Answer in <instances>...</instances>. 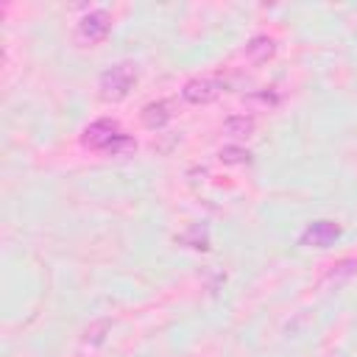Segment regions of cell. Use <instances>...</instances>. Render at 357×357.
Wrapping results in <instances>:
<instances>
[{"label":"cell","instance_id":"2","mask_svg":"<svg viewBox=\"0 0 357 357\" xmlns=\"http://www.w3.org/2000/svg\"><path fill=\"white\" fill-rule=\"evenodd\" d=\"M109 28H112V17L103 8H98V11H89L81 17V22L75 28V39L81 45H98L109 36Z\"/></svg>","mask_w":357,"mask_h":357},{"label":"cell","instance_id":"10","mask_svg":"<svg viewBox=\"0 0 357 357\" xmlns=\"http://www.w3.org/2000/svg\"><path fill=\"white\" fill-rule=\"evenodd\" d=\"M137 151V139L134 137H128V134H120L103 153H109V156H131Z\"/></svg>","mask_w":357,"mask_h":357},{"label":"cell","instance_id":"5","mask_svg":"<svg viewBox=\"0 0 357 357\" xmlns=\"http://www.w3.org/2000/svg\"><path fill=\"white\" fill-rule=\"evenodd\" d=\"M218 95H220V84L215 78H192V81H187L181 86V98L187 103H195V106L212 103Z\"/></svg>","mask_w":357,"mask_h":357},{"label":"cell","instance_id":"8","mask_svg":"<svg viewBox=\"0 0 357 357\" xmlns=\"http://www.w3.org/2000/svg\"><path fill=\"white\" fill-rule=\"evenodd\" d=\"M254 128H257V123H254V117H251V114H231V117H226V120H223V131H226L229 137H237V139L251 137V134H254Z\"/></svg>","mask_w":357,"mask_h":357},{"label":"cell","instance_id":"4","mask_svg":"<svg viewBox=\"0 0 357 357\" xmlns=\"http://www.w3.org/2000/svg\"><path fill=\"white\" fill-rule=\"evenodd\" d=\"M340 223L335 220H312L304 231H301V245H310V248H329L337 237H340Z\"/></svg>","mask_w":357,"mask_h":357},{"label":"cell","instance_id":"7","mask_svg":"<svg viewBox=\"0 0 357 357\" xmlns=\"http://www.w3.org/2000/svg\"><path fill=\"white\" fill-rule=\"evenodd\" d=\"M276 53V42L271 36H254L248 45H245V59L251 64H265L271 56Z\"/></svg>","mask_w":357,"mask_h":357},{"label":"cell","instance_id":"9","mask_svg":"<svg viewBox=\"0 0 357 357\" xmlns=\"http://www.w3.org/2000/svg\"><path fill=\"white\" fill-rule=\"evenodd\" d=\"M218 159L223 165H245L251 159V151L248 148H240V145H226V148H220Z\"/></svg>","mask_w":357,"mask_h":357},{"label":"cell","instance_id":"11","mask_svg":"<svg viewBox=\"0 0 357 357\" xmlns=\"http://www.w3.org/2000/svg\"><path fill=\"white\" fill-rule=\"evenodd\" d=\"M178 243H184V245H190V248H201V251H206V248H209L206 229H201V226H192L187 234H181V237H178Z\"/></svg>","mask_w":357,"mask_h":357},{"label":"cell","instance_id":"3","mask_svg":"<svg viewBox=\"0 0 357 357\" xmlns=\"http://www.w3.org/2000/svg\"><path fill=\"white\" fill-rule=\"evenodd\" d=\"M120 134H123V131H120V126H117L114 120H95V123H89V126L84 128L81 145L89 148V151H106Z\"/></svg>","mask_w":357,"mask_h":357},{"label":"cell","instance_id":"13","mask_svg":"<svg viewBox=\"0 0 357 357\" xmlns=\"http://www.w3.org/2000/svg\"><path fill=\"white\" fill-rule=\"evenodd\" d=\"M335 271L329 273V282H340V279H346V276H351L354 271H357V259H343V262H337V265H332Z\"/></svg>","mask_w":357,"mask_h":357},{"label":"cell","instance_id":"12","mask_svg":"<svg viewBox=\"0 0 357 357\" xmlns=\"http://www.w3.org/2000/svg\"><path fill=\"white\" fill-rule=\"evenodd\" d=\"M106 332H109V321H106V318H103V321L89 324V326H86V332H84V346H100V343H103V337H106Z\"/></svg>","mask_w":357,"mask_h":357},{"label":"cell","instance_id":"6","mask_svg":"<svg viewBox=\"0 0 357 357\" xmlns=\"http://www.w3.org/2000/svg\"><path fill=\"white\" fill-rule=\"evenodd\" d=\"M170 117H173V112H170V103L167 100H153V103H148L142 109V126L151 128V131L165 128L170 123Z\"/></svg>","mask_w":357,"mask_h":357},{"label":"cell","instance_id":"1","mask_svg":"<svg viewBox=\"0 0 357 357\" xmlns=\"http://www.w3.org/2000/svg\"><path fill=\"white\" fill-rule=\"evenodd\" d=\"M134 84H137V67L131 61H120V64H112L109 70L100 73L98 92H100V98L106 103H117V100L128 98Z\"/></svg>","mask_w":357,"mask_h":357}]
</instances>
